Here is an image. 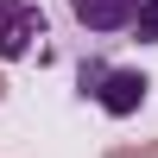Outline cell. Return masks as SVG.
<instances>
[{"label":"cell","mask_w":158,"mask_h":158,"mask_svg":"<svg viewBox=\"0 0 158 158\" xmlns=\"http://www.w3.org/2000/svg\"><path fill=\"white\" fill-rule=\"evenodd\" d=\"M139 0H70V19L82 32H133Z\"/></svg>","instance_id":"obj_3"},{"label":"cell","mask_w":158,"mask_h":158,"mask_svg":"<svg viewBox=\"0 0 158 158\" xmlns=\"http://www.w3.org/2000/svg\"><path fill=\"white\" fill-rule=\"evenodd\" d=\"M133 38H139V44H158V0H139V13H133Z\"/></svg>","instance_id":"obj_4"},{"label":"cell","mask_w":158,"mask_h":158,"mask_svg":"<svg viewBox=\"0 0 158 158\" xmlns=\"http://www.w3.org/2000/svg\"><path fill=\"white\" fill-rule=\"evenodd\" d=\"M51 25H44V6L38 0H0V57H25V51L44 38Z\"/></svg>","instance_id":"obj_2"},{"label":"cell","mask_w":158,"mask_h":158,"mask_svg":"<svg viewBox=\"0 0 158 158\" xmlns=\"http://www.w3.org/2000/svg\"><path fill=\"white\" fill-rule=\"evenodd\" d=\"M76 95L95 101L108 120H133V114L152 101V76L146 70H127V63H108V57H82L76 63Z\"/></svg>","instance_id":"obj_1"},{"label":"cell","mask_w":158,"mask_h":158,"mask_svg":"<svg viewBox=\"0 0 158 158\" xmlns=\"http://www.w3.org/2000/svg\"><path fill=\"white\" fill-rule=\"evenodd\" d=\"M101 158H146V152H139V146H108Z\"/></svg>","instance_id":"obj_5"},{"label":"cell","mask_w":158,"mask_h":158,"mask_svg":"<svg viewBox=\"0 0 158 158\" xmlns=\"http://www.w3.org/2000/svg\"><path fill=\"white\" fill-rule=\"evenodd\" d=\"M0 101H6V76H0Z\"/></svg>","instance_id":"obj_6"}]
</instances>
